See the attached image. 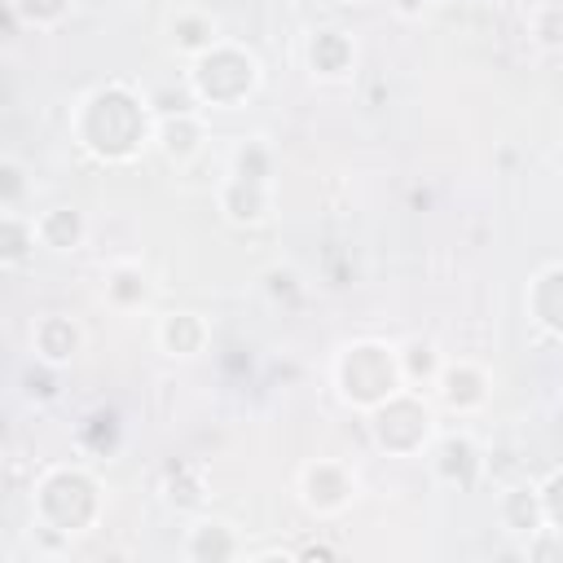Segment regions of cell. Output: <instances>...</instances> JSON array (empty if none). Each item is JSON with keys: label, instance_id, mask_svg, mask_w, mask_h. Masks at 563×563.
I'll return each instance as SVG.
<instances>
[{"label": "cell", "instance_id": "11", "mask_svg": "<svg viewBox=\"0 0 563 563\" xmlns=\"http://www.w3.org/2000/svg\"><path fill=\"white\" fill-rule=\"evenodd\" d=\"M79 352V330L66 321V317H44L35 325V356L48 361V365H62Z\"/></svg>", "mask_w": 563, "mask_h": 563}, {"label": "cell", "instance_id": "5", "mask_svg": "<svg viewBox=\"0 0 563 563\" xmlns=\"http://www.w3.org/2000/svg\"><path fill=\"white\" fill-rule=\"evenodd\" d=\"M356 493V479L339 466V462H312L303 471V501L317 510V515H334L352 501Z\"/></svg>", "mask_w": 563, "mask_h": 563}, {"label": "cell", "instance_id": "16", "mask_svg": "<svg viewBox=\"0 0 563 563\" xmlns=\"http://www.w3.org/2000/svg\"><path fill=\"white\" fill-rule=\"evenodd\" d=\"M185 554H189V559H229V554H238V541L229 537L224 523H198V528L189 532Z\"/></svg>", "mask_w": 563, "mask_h": 563}, {"label": "cell", "instance_id": "10", "mask_svg": "<svg viewBox=\"0 0 563 563\" xmlns=\"http://www.w3.org/2000/svg\"><path fill=\"white\" fill-rule=\"evenodd\" d=\"M440 396L453 409H475V405H484L488 383L475 365H449V369H440Z\"/></svg>", "mask_w": 563, "mask_h": 563}, {"label": "cell", "instance_id": "14", "mask_svg": "<svg viewBox=\"0 0 563 563\" xmlns=\"http://www.w3.org/2000/svg\"><path fill=\"white\" fill-rule=\"evenodd\" d=\"M475 466H479V457H475V444L466 440V435H449L444 444H440V453H435V471H440V479H457V484H466L471 475H475Z\"/></svg>", "mask_w": 563, "mask_h": 563}, {"label": "cell", "instance_id": "2", "mask_svg": "<svg viewBox=\"0 0 563 563\" xmlns=\"http://www.w3.org/2000/svg\"><path fill=\"white\" fill-rule=\"evenodd\" d=\"M260 84V62L246 48L233 44H216L198 57L194 66V92L211 106H238L242 97H251V88Z\"/></svg>", "mask_w": 563, "mask_h": 563}, {"label": "cell", "instance_id": "7", "mask_svg": "<svg viewBox=\"0 0 563 563\" xmlns=\"http://www.w3.org/2000/svg\"><path fill=\"white\" fill-rule=\"evenodd\" d=\"M497 510H501V523H506L510 532H537V528L545 523V501H541V493H537L532 484L506 488L501 501H497Z\"/></svg>", "mask_w": 563, "mask_h": 563}, {"label": "cell", "instance_id": "22", "mask_svg": "<svg viewBox=\"0 0 563 563\" xmlns=\"http://www.w3.org/2000/svg\"><path fill=\"white\" fill-rule=\"evenodd\" d=\"M541 501H545V519L550 523H559L563 528V471L545 484V493H541Z\"/></svg>", "mask_w": 563, "mask_h": 563}, {"label": "cell", "instance_id": "4", "mask_svg": "<svg viewBox=\"0 0 563 563\" xmlns=\"http://www.w3.org/2000/svg\"><path fill=\"white\" fill-rule=\"evenodd\" d=\"M400 431H409L418 449L431 435V409L418 396H409V391H391L383 405H374V435H378V444L396 453L400 449Z\"/></svg>", "mask_w": 563, "mask_h": 563}, {"label": "cell", "instance_id": "8", "mask_svg": "<svg viewBox=\"0 0 563 563\" xmlns=\"http://www.w3.org/2000/svg\"><path fill=\"white\" fill-rule=\"evenodd\" d=\"M308 62H312L317 75L339 79V75L352 70V62H356V44H352L343 31H321V35L308 44Z\"/></svg>", "mask_w": 563, "mask_h": 563}, {"label": "cell", "instance_id": "9", "mask_svg": "<svg viewBox=\"0 0 563 563\" xmlns=\"http://www.w3.org/2000/svg\"><path fill=\"white\" fill-rule=\"evenodd\" d=\"M158 343H163L167 356H198L202 343H207V325H202L198 312H172L158 325Z\"/></svg>", "mask_w": 563, "mask_h": 563}, {"label": "cell", "instance_id": "17", "mask_svg": "<svg viewBox=\"0 0 563 563\" xmlns=\"http://www.w3.org/2000/svg\"><path fill=\"white\" fill-rule=\"evenodd\" d=\"M106 295H110L114 303H141V299H145V277H141V268L119 264V268L110 273V282H106Z\"/></svg>", "mask_w": 563, "mask_h": 563}, {"label": "cell", "instance_id": "3", "mask_svg": "<svg viewBox=\"0 0 563 563\" xmlns=\"http://www.w3.org/2000/svg\"><path fill=\"white\" fill-rule=\"evenodd\" d=\"M84 106L101 114V128H79L88 150H97L101 136H110L106 141V158H128V154H136V145H145V114L123 88H106V92L88 97Z\"/></svg>", "mask_w": 563, "mask_h": 563}, {"label": "cell", "instance_id": "18", "mask_svg": "<svg viewBox=\"0 0 563 563\" xmlns=\"http://www.w3.org/2000/svg\"><path fill=\"white\" fill-rule=\"evenodd\" d=\"M268 172H273V154H268L260 141H246V145L233 154V176H251V180H264V185H268Z\"/></svg>", "mask_w": 563, "mask_h": 563}, {"label": "cell", "instance_id": "19", "mask_svg": "<svg viewBox=\"0 0 563 563\" xmlns=\"http://www.w3.org/2000/svg\"><path fill=\"white\" fill-rule=\"evenodd\" d=\"M26 238H40L35 233V220L31 224H22V216L18 211H9L4 216V264H22V255H26Z\"/></svg>", "mask_w": 563, "mask_h": 563}, {"label": "cell", "instance_id": "21", "mask_svg": "<svg viewBox=\"0 0 563 563\" xmlns=\"http://www.w3.org/2000/svg\"><path fill=\"white\" fill-rule=\"evenodd\" d=\"M435 374V347L431 343H422V339H413L405 352H400V374L409 378V374Z\"/></svg>", "mask_w": 563, "mask_h": 563}, {"label": "cell", "instance_id": "20", "mask_svg": "<svg viewBox=\"0 0 563 563\" xmlns=\"http://www.w3.org/2000/svg\"><path fill=\"white\" fill-rule=\"evenodd\" d=\"M9 4L18 13H26V22H35V26H48L70 9V0H9Z\"/></svg>", "mask_w": 563, "mask_h": 563}, {"label": "cell", "instance_id": "15", "mask_svg": "<svg viewBox=\"0 0 563 563\" xmlns=\"http://www.w3.org/2000/svg\"><path fill=\"white\" fill-rule=\"evenodd\" d=\"M172 44L202 57L207 48H216V22L202 18V13H176V22H172Z\"/></svg>", "mask_w": 563, "mask_h": 563}, {"label": "cell", "instance_id": "12", "mask_svg": "<svg viewBox=\"0 0 563 563\" xmlns=\"http://www.w3.org/2000/svg\"><path fill=\"white\" fill-rule=\"evenodd\" d=\"M154 141H158V150H163L167 158L185 163V158H194V154L202 150V123H198L194 114H176V119H163Z\"/></svg>", "mask_w": 563, "mask_h": 563}, {"label": "cell", "instance_id": "1", "mask_svg": "<svg viewBox=\"0 0 563 563\" xmlns=\"http://www.w3.org/2000/svg\"><path fill=\"white\" fill-rule=\"evenodd\" d=\"M400 356L383 343H352L339 356V387L352 405H383L391 391H400Z\"/></svg>", "mask_w": 563, "mask_h": 563}, {"label": "cell", "instance_id": "6", "mask_svg": "<svg viewBox=\"0 0 563 563\" xmlns=\"http://www.w3.org/2000/svg\"><path fill=\"white\" fill-rule=\"evenodd\" d=\"M220 211L233 220V224H255L268 216V185L264 180H251V176H229L224 189H220Z\"/></svg>", "mask_w": 563, "mask_h": 563}, {"label": "cell", "instance_id": "13", "mask_svg": "<svg viewBox=\"0 0 563 563\" xmlns=\"http://www.w3.org/2000/svg\"><path fill=\"white\" fill-rule=\"evenodd\" d=\"M35 233H40V242L53 246V251H75V246L84 242V216H79L75 207H53V211H44V216L35 220Z\"/></svg>", "mask_w": 563, "mask_h": 563}]
</instances>
